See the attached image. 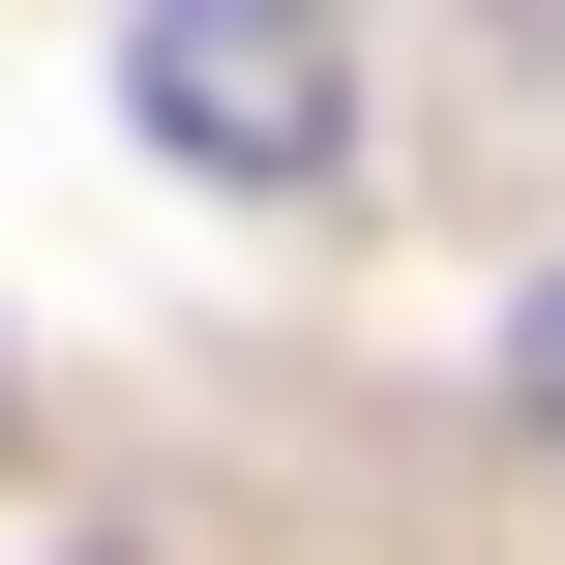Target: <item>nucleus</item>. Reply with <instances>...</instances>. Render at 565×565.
Segmentation results:
<instances>
[{"instance_id": "obj_1", "label": "nucleus", "mask_w": 565, "mask_h": 565, "mask_svg": "<svg viewBox=\"0 0 565 565\" xmlns=\"http://www.w3.org/2000/svg\"><path fill=\"white\" fill-rule=\"evenodd\" d=\"M119 119H149L179 179L268 209V179L358 149V0H149V30H119Z\"/></svg>"}, {"instance_id": "obj_2", "label": "nucleus", "mask_w": 565, "mask_h": 565, "mask_svg": "<svg viewBox=\"0 0 565 565\" xmlns=\"http://www.w3.org/2000/svg\"><path fill=\"white\" fill-rule=\"evenodd\" d=\"M507 387H536V417H565V268H536V298H507Z\"/></svg>"}]
</instances>
